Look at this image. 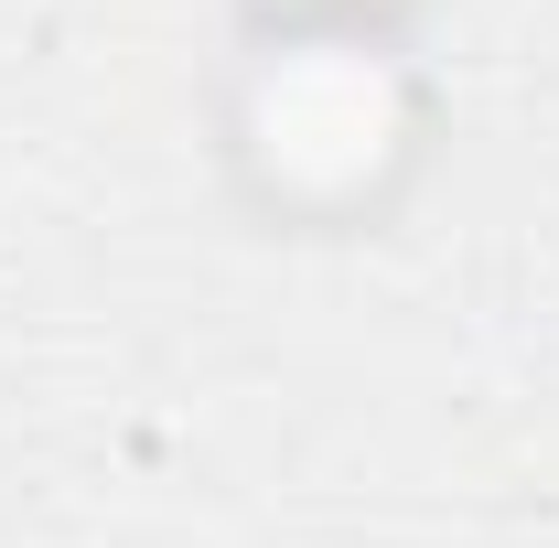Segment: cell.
<instances>
[{
  "mask_svg": "<svg viewBox=\"0 0 559 548\" xmlns=\"http://www.w3.org/2000/svg\"><path fill=\"white\" fill-rule=\"evenodd\" d=\"M409 130H419L409 75L388 65V44L355 33V22H290V33H270L248 86H237V151L259 162L270 194H301V205L377 194L399 172Z\"/></svg>",
  "mask_w": 559,
  "mask_h": 548,
  "instance_id": "1",
  "label": "cell"
},
{
  "mask_svg": "<svg viewBox=\"0 0 559 548\" xmlns=\"http://www.w3.org/2000/svg\"><path fill=\"white\" fill-rule=\"evenodd\" d=\"M280 11H290V22H355L366 0H280Z\"/></svg>",
  "mask_w": 559,
  "mask_h": 548,
  "instance_id": "2",
  "label": "cell"
}]
</instances>
